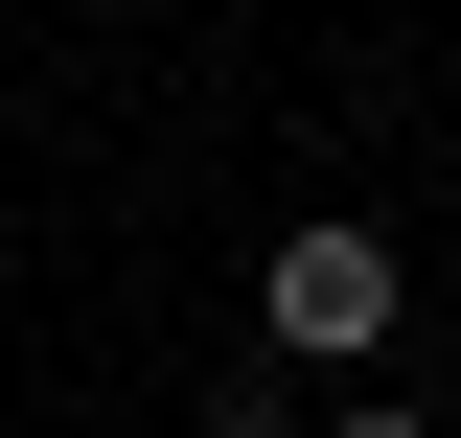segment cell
Returning <instances> with one entry per match:
<instances>
[{
    "instance_id": "obj_1",
    "label": "cell",
    "mask_w": 461,
    "mask_h": 438,
    "mask_svg": "<svg viewBox=\"0 0 461 438\" xmlns=\"http://www.w3.org/2000/svg\"><path fill=\"white\" fill-rule=\"evenodd\" d=\"M393 346V231H277V277H254V370H369Z\"/></svg>"
},
{
    "instance_id": "obj_2",
    "label": "cell",
    "mask_w": 461,
    "mask_h": 438,
    "mask_svg": "<svg viewBox=\"0 0 461 438\" xmlns=\"http://www.w3.org/2000/svg\"><path fill=\"white\" fill-rule=\"evenodd\" d=\"M323 438H438V415H415V392H346V415H323Z\"/></svg>"
}]
</instances>
